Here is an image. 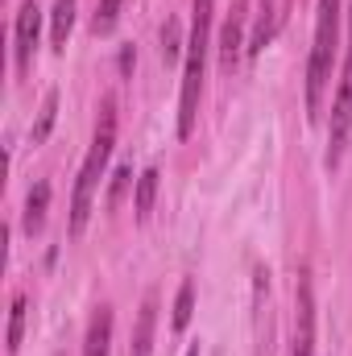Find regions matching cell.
I'll use <instances>...</instances> for the list:
<instances>
[{
  "label": "cell",
  "instance_id": "cell-19",
  "mask_svg": "<svg viewBox=\"0 0 352 356\" xmlns=\"http://www.w3.org/2000/svg\"><path fill=\"white\" fill-rule=\"evenodd\" d=\"M129 182H133V166H120V170L112 175V191H108V207H116V203H120V195L129 191Z\"/></svg>",
  "mask_w": 352,
  "mask_h": 356
},
{
  "label": "cell",
  "instance_id": "cell-2",
  "mask_svg": "<svg viewBox=\"0 0 352 356\" xmlns=\"http://www.w3.org/2000/svg\"><path fill=\"white\" fill-rule=\"evenodd\" d=\"M112 145H116V99H104L99 104V124H95V137H91V149L79 166V182H75V199H71V232L79 236L88 228L91 216V199L99 191V178H104V166L112 158Z\"/></svg>",
  "mask_w": 352,
  "mask_h": 356
},
{
  "label": "cell",
  "instance_id": "cell-4",
  "mask_svg": "<svg viewBox=\"0 0 352 356\" xmlns=\"http://www.w3.org/2000/svg\"><path fill=\"white\" fill-rule=\"evenodd\" d=\"M352 129V8H349V58H344V75H340V91L332 99V149H328V166H340L344 141Z\"/></svg>",
  "mask_w": 352,
  "mask_h": 356
},
{
  "label": "cell",
  "instance_id": "cell-20",
  "mask_svg": "<svg viewBox=\"0 0 352 356\" xmlns=\"http://www.w3.org/2000/svg\"><path fill=\"white\" fill-rule=\"evenodd\" d=\"M186 356H199V344H195V348H186Z\"/></svg>",
  "mask_w": 352,
  "mask_h": 356
},
{
  "label": "cell",
  "instance_id": "cell-8",
  "mask_svg": "<svg viewBox=\"0 0 352 356\" xmlns=\"http://www.w3.org/2000/svg\"><path fill=\"white\" fill-rule=\"evenodd\" d=\"M241 33H245V0H237V8H232V17L224 21V29H220V67H237L241 63Z\"/></svg>",
  "mask_w": 352,
  "mask_h": 356
},
{
  "label": "cell",
  "instance_id": "cell-15",
  "mask_svg": "<svg viewBox=\"0 0 352 356\" xmlns=\"http://www.w3.org/2000/svg\"><path fill=\"white\" fill-rule=\"evenodd\" d=\"M54 120H58V91H46V99H42V112H38V124L29 129V141H33V145H42V141L50 137Z\"/></svg>",
  "mask_w": 352,
  "mask_h": 356
},
{
  "label": "cell",
  "instance_id": "cell-12",
  "mask_svg": "<svg viewBox=\"0 0 352 356\" xmlns=\"http://www.w3.org/2000/svg\"><path fill=\"white\" fill-rule=\"evenodd\" d=\"M71 25H75V0H54V13H50V42H54V50H67Z\"/></svg>",
  "mask_w": 352,
  "mask_h": 356
},
{
  "label": "cell",
  "instance_id": "cell-17",
  "mask_svg": "<svg viewBox=\"0 0 352 356\" xmlns=\"http://www.w3.org/2000/svg\"><path fill=\"white\" fill-rule=\"evenodd\" d=\"M120 4H125V0H99L95 21H91L95 38H104V33H112V29H116V21H120Z\"/></svg>",
  "mask_w": 352,
  "mask_h": 356
},
{
  "label": "cell",
  "instance_id": "cell-9",
  "mask_svg": "<svg viewBox=\"0 0 352 356\" xmlns=\"http://www.w3.org/2000/svg\"><path fill=\"white\" fill-rule=\"evenodd\" d=\"M108 344H112V307H99L91 315L88 340H83V356H108Z\"/></svg>",
  "mask_w": 352,
  "mask_h": 356
},
{
  "label": "cell",
  "instance_id": "cell-5",
  "mask_svg": "<svg viewBox=\"0 0 352 356\" xmlns=\"http://www.w3.org/2000/svg\"><path fill=\"white\" fill-rule=\"evenodd\" d=\"M38 33H42V8H38V0H25V4L17 8V25H13V58H17V71H21V75H25L29 63H33Z\"/></svg>",
  "mask_w": 352,
  "mask_h": 356
},
{
  "label": "cell",
  "instance_id": "cell-13",
  "mask_svg": "<svg viewBox=\"0 0 352 356\" xmlns=\"http://www.w3.org/2000/svg\"><path fill=\"white\" fill-rule=\"evenodd\" d=\"M158 166H150L145 175L137 178V191H133V211H137V220H150V211H154V199H158Z\"/></svg>",
  "mask_w": 352,
  "mask_h": 356
},
{
  "label": "cell",
  "instance_id": "cell-14",
  "mask_svg": "<svg viewBox=\"0 0 352 356\" xmlns=\"http://www.w3.org/2000/svg\"><path fill=\"white\" fill-rule=\"evenodd\" d=\"M25 311H29V298H25V294H13V307H8V332H4V348H8V356L21 348V336H25Z\"/></svg>",
  "mask_w": 352,
  "mask_h": 356
},
{
  "label": "cell",
  "instance_id": "cell-11",
  "mask_svg": "<svg viewBox=\"0 0 352 356\" xmlns=\"http://www.w3.org/2000/svg\"><path fill=\"white\" fill-rule=\"evenodd\" d=\"M46 207H50V182H38L33 191H29V199H25V232L33 236V232H42V224H46Z\"/></svg>",
  "mask_w": 352,
  "mask_h": 356
},
{
  "label": "cell",
  "instance_id": "cell-6",
  "mask_svg": "<svg viewBox=\"0 0 352 356\" xmlns=\"http://www.w3.org/2000/svg\"><path fill=\"white\" fill-rule=\"evenodd\" d=\"M290 17V0H257V21H253V33H249V54H262L265 46L282 33Z\"/></svg>",
  "mask_w": 352,
  "mask_h": 356
},
{
  "label": "cell",
  "instance_id": "cell-1",
  "mask_svg": "<svg viewBox=\"0 0 352 356\" xmlns=\"http://www.w3.org/2000/svg\"><path fill=\"white\" fill-rule=\"evenodd\" d=\"M211 8H216V0H195V8H191V38H186V58H182V95H178V137H191V133H195L199 95H203V71H207Z\"/></svg>",
  "mask_w": 352,
  "mask_h": 356
},
{
  "label": "cell",
  "instance_id": "cell-3",
  "mask_svg": "<svg viewBox=\"0 0 352 356\" xmlns=\"http://www.w3.org/2000/svg\"><path fill=\"white\" fill-rule=\"evenodd\" d=\"M336 46H340V0H319V8H315V46H311V63H307V112H311V120L319 116L323 91L332 83Z\"/></svg>",
  "mask_w": 352,
  "mask_h": 356
},
{
  "label": "cell",
  "instance_id": "cell-7",
  "mask_svg": "<svg viewBox=\"0 0 352 356\" xmlns=\"http://www.w3.org/2000/svg\"><path fill=\"white\" fill-rule=\"evenodd\" d=\"M315 353V302H311V282L307 273L298 277V332H294V353L290 356H311Z\"/></svg>",
  "mask_w": 352,
  "mask_h": 356
},
{
  "label": "cell",
  "instance_id": "cell-16",
  "mask_svg": "<svg viewBox=\"0 0 352 356\" xmlns=\"http://www.w3.org/2000/svg\"><path fill=\"white\" fill-rule=\"evenodd\" d=\"M191 315H195V282H182V286H178V298H175V315H170V327H175V332H186Z\"/></svg>",
  "mask_w": 352,
  "mask_h": 356
},
{
  "label": "cell",
  "instance_id": "cell-18",
  "mask_svg": "<svg viewBox=\"0 0 352 356\" xmlns=\"http://www.w3.org/2000/svg\"><path fill=\"white\" fill-rule=\"evenodd\" d=\"M178 54H186V42L178 33V21H166V29H162V58L178 63Z\"/></svg>",
  "mask_w": 352,
  "mask_h": 356
},
{
  "label": "cell",
  "instance_id": "cell-10",
  "mask_svg": "<svg viewBox=\"0 0 352 356\" xmlns=\"http://www.w3.org/2000/svg\"><path fill=\"white\" fill-rule=\"evenodd\" d=\"M154 323H158V298L150 294L141 315H137V332H133V353L129 356H150L154 353Z\"/></svg>",
  "mask_w": 352,
  "mask_h": 356
}]
</instances>
